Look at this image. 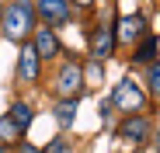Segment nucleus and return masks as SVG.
<instances>
[{
    "mask_svg": "<svg viewBox=\"0 0 160 153\" xmlns=\"http://www.w3.org/2000/svg\"><path fill=\"white\" fill-rule=\"evenodd\" d=\"M139 35H143V17H139V14L118 17V28H115V38H118V42H136Z\"/></svg>",
    "mask_w": 160,
    "mask_h": 153,
    "instance_id": "obj_4",
    "label": "nucleus"
},
{
    "mask_svg": "<svg viewBox=\"0 0 160 153\" xmlns=\"http://www.w3.org/2000/svg\"><path fill=\"white\" fill-rule=\"evenodd\" d=\"M77 4H80V7H91V4H94V0H77Z\"/></svg>",
    "mask_w": 160,
    "mask_h": 153,
    "instance_id": "obj_17",
    "label": "nucleus"
},
{
    "mask_svg": "<svg viewBox=\"0 0 160 153\" xmlns=\"http://www.w3.org/2000/svg\"><path fill=\"white\" fill-rule=\"evenodd\" d=\"M0 24H4V11H0Z\"/></svg>",
    "mask_w": 160,
    "mask_h": 153,
    "instance_id": "obj_18",
    "label": "nucleus"
},
{
    "mask_svg": "<svg viewBox=\"0 0 160 153\" xmlns=\"http://www.w3.org/2000/svg\"><path fill=\"white\" fill-rule=\"evenodd\" d=\"M35 49H38V56L49 59V56L59 52V42H56V35H52L49 28H38V32H35Z\"/></svg>",
    "mask_w": 160,
    "mask_h": 153,
    "instance_id": "obj_9",
    "label": "nucleus"
},
{
    "mask_svg": "<svg viewBox=\"0 0 160 153\" xmlns=\"http://www.w3.org/2000/svg\"><path fill=\"white\" fill-rule=\"evenodd\" d=\"M122 136H125L129 143H143V139L150 136V122H146V118H129V122L122 125Z\"/></svg>",
    "mask_w": 160,
    "mask_h": 153,
    "instance_id": "obj_7",
    "label": "nucleus"
},
{
    "mask_svg": "<svg viewBox=\"0 0 160 153\" xmlns=\"http://www.w3.org/2000/svg\"><path fill=\"white\" fill-rule=\"evenodd\" d=\"M18 153H42V150H35V146H28V143H18Z\"/></svg>",
    "mask_w": 160,
    "mask_h": 153,
    "instance_id": "obj_16",
    "label": "nucleus"
},
{
    "mask_svg": "<svg viewBox=\"0 0 160 153\" xmlns=\"http://www.w3.org/2000/svg\"><path fill=\"white\" fill-rule=\"evenodd\" d=\"M153 52H157V38H153V35H146V38H143V45L136 49V56H132V59H136V63H150V59H153Z\"/></svg>",
    "mask_w": 160,
    "mask_h": 153,
    "instance_id": "obj_12",
    "label": "nucleus"
},
{
    "mask_svg": "<svg viewBox=\"0 0 160 153\" xmlns=\"http://www.w3.org/2000/svg\"><path fill=\"white\" fill-rule=\"evenodd\" d=\"M73 118H77V97H66L63 105L56 108V122L59 125H73Z\"/></svg>",
    "mask_w": 160,
    "mask_h": 153,
    "instance_id": "obj_10",
    "label": "nucleus"
},
{
    "mask_svg": "<svg viewBox=\"0 0 160 153\" xmlns=\"http://www.w3.org/2000/svg\"><path fill=\"white\" fill-rule=\"evenodd\" d=\"M32 24H35V11H32V0H14V4H7L4 11V24L0 28L7 32V38H24L32 32Z\"/></svg>",
    "mask_w": 160,
    "mask_h": 153,
    "instance_id": "obj_1",
    "label": "nucleus"
},
{
    "mask_svg": "<svg viewBox=\"0 0 160 153\" xmlns=\"http://www.w3.org/2000/svg\"><path fill=\"white\" fill-rule=\"evenodd\" d=\"M38 11L45 21H63L70 11V0H38Z\"/></svg>",
    "mask_w": 160,
    "mask_h": 153,
    "instance_id": "obj_8",
    "label": "nucleus"
},
{
    "mask_svg": "<svg viewBox=\"0 0 160 153\" xmlns=\"http://www.w3.org/2000/svg\"><path fill=\"white\" fill-rule=\"evenodd\" d=\"M112 49H115V32H112V28H98L94 38H91V52H94V59L112 56Z\"/></svg>",
    "mask_w": 160,
    "mask_h": 153,
    "instance_id": "obj_5",
    "label": "nucleus"
},
{
    "mask_svg": "<svg viewBox=\"0 0 160 153\" xmlns=\"http://www.w3.org/2000/svg\"><path fill=\"white\" fill-rule=\"evenodd\" d=\"M45 153H66V143H63V139H56V143H52Z\"/></svg>",
    "mask_w": 160,
    "mask_h": 153,
    "instance_id": "obj_15",
    "label": "nucleus"
},
{
    "mask_svg": "<svg viewBox=\"0 0 160 153\" xmlns=\"http://www.w3.org/2000/svg\"><path fill=\"white\" fill-rule=\"evenodd\" d=\"M56 91L63 97H77L80 91H84V70H80L77 63H66L59 70V76H56Z\"/></svg>",
    "mask_w": 160,
    "mask_h": 153,
    "instance_id": "obj_3",
    "label": "nucleus"
},
{
    "mask_svg": "<svg viewBox=\"0 0 160 153\" xmlns=\"http://www.w3.org/2000/svg\"><path fill=\"white\" fill-rule=\"evenodd\" d=\"M21 136V129H18V125H14V118L7 115V118H0V139H4V143H14Z\"/></svg>",
    "mask_w": 160,
    "mask_h": 153,
    "instance_id": "obj_13",
    "label": "nucleus"
},
{
    "mask_svg": "<svg viewBox=\"0 0 160 153\" xmlns=\"http://www.w3.org/2000/svg\"><path fill=\"white\" fill-rule=\"evenodd\" d=\"M143 91H139V84L136 80H129V76H125V80L122 84H115V91H112V105L115 108H122V111H139L143 108Z\"/></svg>",
    "mask_w": 160,
    "mask_h": 153,
    "instance_id": "obj_2",
    "label": "nucleus"
},
{
    "mask_svg": "<svg viewBox=\"0 0 160 153\" xmlns=\"http://www.w3.org/2000/svg\"><path fill=\"white\" fill-rule=\"evenodd\" d=\"M11 118H14L18 129L24 132V129L32 125V108H28V105H14V108H11Z\"/></svg>",
    "mask_w": 160,
    "mask_h": 153,
    "instance_id": "obj_11",
    "label": "nucleus"
},
{
    "mask_svg": "<svg viewBox=\"0 0 160 153\" xmlns=\"http://www.w3.org/2000/svg\"><path fill=\"white\" fill-rule=\"evenodd\" d=\"M0 153H7V150H0Z\"/></svg>",
    "mask_w": 160,
    "mask_h": 153,
    "instance_id": "obj_19",
    "label": "nucleus"
},
{
    "mask_svg": "<svg viewBox=\"0 0 160 153\" xmlns=\"http://www.w3.org/2000/svg\"><path fill=\"white\" fill-rule=\"evenodd\" d=\"M18 73H21V80H35L38 76V49L35 45H24L21 49V66H18Z\"/></svg>",
    "mask_w": 160,
    "mask_h": 153,
    "instance_id": "obj_6",
    "label": "nucleus"
},
{
    "mask_svg": "<svg viewBox=\"0 0 160 153\" xmlns=\"http://www.w3.org/2000/svg\"><path fill=\"white\" fill-rule=\"evenodd\" d=\"M146 84H150V91L160 97V63H157V66H150V73H146Z\"/></svg>",
    "mask_w": 160,
    "mask_h": 153,
    "instance_id": "obj_14",
    "label": "nucleus"
}]
</instances>
